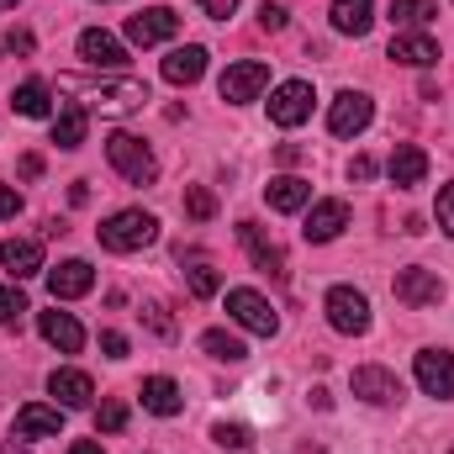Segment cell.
<instances>
[{
  "label": "cell",
  "mask_w": 454,
  "mask_h": 454,
  "mask_svg": "<svg viewBox=\"0 0 454 454\" xmlns=\"http://www.w3.org/2000/svg\"><path fill=\"white\" fill-rule=\"evenodd\" d=\"M59 90H64V96H80L74 106L101 112V116H132V112H143V101H148V85L132 80V74H121V80H80V74H59Z\"/></svg>",
  "instance_id": "obj_1"
},
{
  "label": "cell",
  "mask_w": 454,
  "mask_h": 454,
  "mask_svg": "<svg viewBox=\"0 0 454 454\" xmlns=\"http://www.w3.org/2000/svg\"><path fill=\"white\" fill-rule=\"evenodd\" d=\"M153 238H159V217L143 212V207L112 212V217L101 223V248H112V254H137V248H148Z\"/></svg>",
  "instance_id": "obj_2"
},
{
  "label": "cell",
  "mask_w": 454,
  "mask_h": 454,
  "mask_svg": "<svg viewBox=\"0 0 454 454\" xmlns=\"http://www.w3.org/2000/svg\"><path fill=\"white\" fill-rule=\"evenodd\" d=\"M106 159H112L116 175L132 180V185H153V180H159L153 148H148L143 137H132V132H112V137H106Z\"/></svg>",
  "instance_id": "obj_3"
},
{
  "label": "cell",
  "mask_w": 454,
  "mask_h": 454,
  "mask_svg": "<svg viewBox=\"0 0 454 454\" xmlns=\"http://www.w3.org/2000/svg\"><path fill=\"white\" fill-rule=\"evenodd\" d=\"M227 317H232L238 328L259 333V339H275V333H280V317H275V307H270L259 291H248V286L227 291Z\"/></svg>",
  "instance_id": "obj_4"
},
{
  "label": "cell",
  "mask_w": 454,
  "mask_h": 454,
  "mask_svg": "<svg viewBox=\"0 0 454 454\" xmlns=\"http://www.w3.org/2000/svg\"><path fill=\"white\" fill-rule=\"evenodd\" d=\"M323 312H328V323H333L339 333H348V339L370 333V296L354 291V286H333L328 301H323Z\"/></svg>",
  "instance_id": "obj_5"
},
{
  "label": "cell",
  "mask_w": 454,
  "mask_h": 454,
  "mask_svg": "<svg viewBox=\"0 0 454 454\" xmlns=\"http://www.w3.org/2000/svg\"><path fill=\"white\" fill-rule=\"evenodd\" d=\"M217 90H223L227 106H248V101H259V96L270 90V64H259V59L227 64V74L217 80Z\"/></svg>",
  "instance_id": "obj_6"
},
{
  "label": "cell",
  "mask_w": 454,
  "mask_h": 454,
  "mask_svg": "<svg viewBox=\"0 0 454 454\" xmlns=\"http://www.w3.org/2000/svg\"><path fill=\"white\" fill-rule=\"evenodd\" d=\"M370 121H375V101L364 90H339L333 96V112H328V132L333 137H359Z\"/></svg>",
  "instance_id": "obj_7"
},
{
  "label": "cell",
  "mask_w": 454,
  "mask_h": 454,
  "mask_svg": "<svg viewBox=\"0 0 454 454\" xmlns=\"http://www.w3.org/2000/svg\"><path fill=\"white\" fill-rule=\"evenodd\" d=\"M391 291H396V301L402 307H412V312H423V307H439L444 301V280L434 275V270H396V280H391Z\"/></svg>",
  "instance_id": "obj_8"
},
{
  "label": "cell",
  "mask_w": 454,
  "mask_h": 454,
  "mask_svg": "<svg viewBox=\"0 0 454 454\" xmlns=\"http://www.w3.org/2000/svg\"><path fill=\"white\" fill-rule=\"evenodd\" d=\"M312 85L307 80H286V85H275V96H270V121L275 127H301L307 116H312Z\"/></svg>",
  "instance_id": "obj_9"
},
{
  "label": "cell",
  "mask_w": 454,
  "mask_h": 454,
  "mask_svg": "<svg viewBox=\"0 0 454 454\" xmlns=\"http://www.w3.org/2000/svg\"><path fill=\"white\" fill-rule=\"evenodd\" d=\"M412 370H418V386H423L428 396H439V402L454 396V354L450 348H423Z\"/></svg>",
  "instance_id": "obj_10"
},
{
  "label": "cell",
  "mask_w": 454,
  "mask_h": 454,
  "mask_svg": "<svg viewBox=\"0 0 454 454\" xmlns=\"http://www.w3.org/2000/svg\"><path fill=\"white\" fill-rule=\"evenodd\" d=\"M175 32H180V16H175L169 5H153V11H143V16H127V43H137V48L169 43Z\"/></svg>",
  "instance_id": "obj_11"
},
{
  "label": "cell",
  "mask_w": 454,
  "mask_h": 454,
  "mask_svg": "<svg viewBox=\"0 0 454 454\" xmlns=\"http://www.w3.org/2000/svg\"><path fill=\"white\" fill-rule=\"evenodd\" d=\"M354 396L370 402V407H396L402 402V380L391 370H380V364H359L354 370Z\"/></svg>",
  "instance_id": "obj_12"
},
{
  "label": "cell",
  "mask_w": 454,
  "mask_h": 454,
  "mask_svg": "<svg viewBox=\"0 0 454 454\" xmlns=\"http://www.w3.org/2000/svg\"><path fill=\"white\" fill-rule=\"evenodd\" d=\"M386 175H391L396 191H418V185L428 180V153H423L418 143H396L391 159H386Z\"/></svg>",
  "instance_id": "obj_13"
},
{
  "label": "cell",
  "mask_w": 454,
  "mask_h": 454,
  "mask_svg": "<svg viewBox=\"0 0 454 454\" xmlns=\"http://www.w3.org/2000/svg\"><path fill=\"white\" fill-rule=\"evenodd\" d=\"M238 243L248 248V259H254V270H264V275H286V254H280V243L275 238H264V227L259 223H238Z\"/></svg>",
  "instance_id": "obj_14"
},
{
  "label": "cell",
  "mask_w": 454,
  "mask_h": 454,
  "mask_svg": "<svg viewBox=\"0 0 454 454\" xmlns=\"http://www.w3.org/2000/svg\"><path fill=\"white\" fill-rule=\"evenodd\" d=\"M343 227H348V201L328 196V201H317V207L307 212V227H301V238H307V243H333Z\"/></svg>",
  "instance_id": "obj_15"
},
{
  "label": "cell",
  "mask_w": 454,
  "mask_h": 454,
  "mask_svg": "<svg viewBox=\"0 0 454 454\" xmlns=\"http://www.w3.org/2000/svg\"><path fill=\"white\" fill-rule=\"evenodd\" d=\"M90 286H96V270H90L85 259H64L59 270H48V291H53V301H80Z\"/></svg>",
  "instance_id": "obj_16"
},
{
  "label": "cell",
  "mask_w": 454,
  "mask_h": 454,
  "mask_svg": "<svg viewBox=\"0 0 454 454\" xmlns=\"http://www.w3.org/2000/svg\"><path fill=\"white\" fill-rule=\"evenodd\" d=\"M64 434V407H43V402H27L16 412V439H59Z\"/></svg>",
  "instance_id": "obj_17"
},
{
  "label": "cell",
  "mask_w": 454,
  "mask_h": 454,
  "mask_svg": "<svg viewBox=\"0 0 454 454\" xmlns=\"http://www.w3.org/2000/svg\"><path fill=\"white\" fill-rule=\"evenodd\" d=\"M80 59H85L90 69H121V64H127V48L116 43L112 32L85 27V32H80Z\"/></svg>",
  "instance_id": "obj_18"
},
{
  "label": "cell",
  "mask_w": 454,
  "mask_h": 454,
  "mask_svg": "<svg viewBox=\"0 0 454 454\" xmlns=\"http://www.w3.org/2000/svg\"><path fill=\"white\" fill-rule=\"evenodd\" d=\"M37 333L53 343L59 354H80L85 348V328L74 323V312H37Z\"/></svg>",
  "instance_id": "obj_19"
},
{
  "label": "cell",
  "mask_w": 454,
  "mask_h": 454,
  "mask_svg": "<svg viewBox=\"0 0 454 454\" xmlns=\"http://www.w3.org/2000/svg\"><path fill=\"white\" fill-rule=\"evenodd\" d=\"M391 59L407 64V69H434L439 64V43L428 32H396L391 37Z\"/></svg>",
  "instance_id": "obj_20"
},
{
  "label": "cell",
  "mask_w": 454,
  "mask_h": 454,
  "mask_svg": "<svg viewBox=\"0 0 454 454\" xmlns=\"http://www.w3.org/2000/svg\"><path fill=\"white\" fill-rule=\"evenodd\" d=\"M0 264L11 270V280H32L43 270V243L37 238H5L0 243Z\"/></svg>",
  "instance_id": "obj_21"
},
{
  "label": "cell",
  "mask_w": 454,
  "mask_h": 454,
  "mask_svg": "<svg viewBox=\"0 0 454 454\" xmlns=\"http://www.w3.org/2000/svg\"><path fill=\"white\" fill-rule=\"evenodd\" d=\"M201 74H207V48H201V43L169 48V59H164V80H169V85H196Z\"/></svg>",
  "instance_id": "obj_22"
},
{
  "label": "cell",
  "mask_w": 454,
  "mask_h": 454,
  "mask_svg": "<svg viewBox=\"0 0 454 454\" xmlns=\"http://www.w3.org/2000/svg\"><path fill=\"white\" fill-rule=\"evenodd\" d=\"M48 391L59 396V407H90L96 380H90L85 370H53V375H48Z\"/></svg>",
  "instance_id": "obj_23"
},
{
  "label": "cell",
  "mask_w": 454,
  "mask_h": 454,
  "mask_svg": "<svg viewBox=\"0 0 454 454\" xmlns=\"http://www.w3.org/2000/svg\"><path fill=\"white\" fill-rule=\"evenodd\" d=\"M264 201H270V212H301L312 201V185L301 175H280V180L264 185Z\"/></svg>",
  "instance_id": "obj_24"
},
{
  "label": "cell",
  "mask_w": 454,
  "mask_h": 454,
  "mask_svg": "<svg viewBox=\"0 0 454 454\" xmlns=\"http://www.w3.org/2000/svg\"><path fill=\"white\" fill-rule=\"evenodd\" d=\"M137 396H143V407H148L153 418H175V412L185 407V396H180V386H175L169 375H148Z\"/></svg>",
  "instance_id": "obj_25"
},
{
  "label": "cell",
  "mask_w": 454,
  "mask_h": 454,
  "mask_svg": "<svg viewBox=\"0 0 454 454\" xmlns=\"http://www.w3.org/2000/svg\"><path fill=\"white\" fill-rule=\"evenodd\" d=\"M333 32L343 37H364L370 32V21H375V0H333Z\"/></svg>",
  "instance_id": "obj_26"
},
{
  "label": "cell",
  "mask_w": 454,
  "mask_h": 454,
  "mask_svg": "<svg viewBox=\"0 0 454 454\" xmlns=\"http://www.w3.org/2000/svg\"><path fill=\"white\" fill-rule=\"evenodd\" d=\"M85 132H90V112L85 106H64V112L53 116V143L59 148H80Z\"/></svg>",
  "instance_id": "obj_27"
},
{
  "label": "cell",
  "mask_w": 454,
  "mask_h": 454,
  "mask_svg": "<svg viewBox=\"0 0 454 454\" xmlns=\"http://www.w3.org/2000/svg\"><path fill=\"white\" fill-rule=\"evenodd\" d=\"M434 16H439L434 0H391V21H396L402 32H423Z\"/></svg>",
  "instance_id": "obj_28"
},
{
  "label": "cell",
  "mask_w": 454,
  "mask_h": 454,
  "mask_svg": "<svg viewBox=\"0 0 454 454\" xmlns=\"http://www.w3.org/2000/svg\"><path fill=\"white\" fill-rule=\"evenodd\" d=\"M201 348H207L212 359H223V364H243V359H248L243 339H238V333H227V328H207V333H201Z\"/></svg>",
  "instance_id": "obj_29"
},
{
  "label": "cell",
  "mask_w": 454,
  "mask_h": 454,
  "mask_svg": "<svg viewBox=\"0 0 454 454\" xmlns=\"http://www.w3.org/2000/svg\"><path fill=\"white\" fill-rule=\"evenodd\" d=\"M11 106H16L21 116H48L53 101H48V85H43V80H27V85L11 90Z\"/></svg>",
  "instance_id": "obj_30"
},
{
  "label": "cell",
  "mask_w": 454,
  "mask_h": 454,
  "mask_svg": "<svg viewBox=\"0 0 454 454\" xmlns=\"http://www.w3.org/2000/svg\"><path fill=\"white\" fill-rule=\"evenodd\" d=\"M185 286H191V296H201V301H207V296H217V291H223V275H217L212 264H191V270H185Z\"/></svg>",
  "instance_id": "obj_31"
},
{
  "label": "cell",
  "mask_w": 454,
  "mask_h": 454,
  "mask_svg": "<svg viewBox=\"0 0 454 454\" xmlns=\"http://www.w3.org/2000/svg\"><path fill=\"white\" fill-rule=\"evenodd\" d=\"M185 212H191L196 223H212V217H217V196H212L207 185H191V191H185Z\"/></svg>",
  "instance_id": "obj_32"
},
{
  "label": "cell",
  "mask_w": 454,
  "mask_h": 454,
  "mask_svg": "<svg viewBox=\"0 0 454 454\" xmlns=\"http://www.w3.org/2000/svg\"><path fill=\"white\" fill-rule=\"evenodd\" d=\"M27 317V296L16 291V286H0V328H11V323H21Z\"/></svg>",
  "instance_id": "obj_33"
},
{
  "label": "cell",
  "mask_w": 454,
  "mask_h": 454,
  "mask_svg": "<svg viewBox=\"0 0 454 454\" xmlns=\"http://www.w3.org/2000/svg\"><path fill=\"white\" fill-rule=\"evenodd\" d=\"M96 428H101V434H121V428H127V402H101Z\"/></svg>",
  "instance_id": "obj_34"
},
{
  "label": "cell",
  "mask_w": 454,
  "mask_h": 454,
  "mask_svg": "<svg viewBox=\"0 0 454 454\" xmlns=\"http://www.w3.org/2000/svg\"><path fill=\"white\" fill-rule=\"evenodd\" d=\"M212 439H217L223 450H248V444H254L243 423H217V428H212Z\"/></svg>",
  "instance_id": "obj_35"
},
{
  "label": "cell",
  "mask_w": 454,
  "mask_h": 454,
  "mask_svg": "<svg viewBox=\"0 0 454 454\" xmlns=\"http://www.w3.org/2000/svg\"><path fill=\"white\" fill-rule=\"evenodd\" d=\"M259 27H264V32H280V27H286V5L264 0V5H259Z\"/></svg>",
  "instance_id": "obj_36"
},
{
  "label": "cell",
  "mask_w": 454,
  "mask_h": 454,
  "mask_svg": "<svg viewBox=\"0 0 454 454\" xmlns=\"http://www.w3.org/2000/svg\"><path fill=\"white\" fill-rule=\"evenodd\" d=\"M439 227L454 238V185H444V191H439Z\"/></svg>",
  "instance_id": "obj_37"
},
{
  "label": "cell",
  "mask_w": 454,
  "mask_h": 454,
  "mask_svg": "<svg viewBox=\"0 0 454 454\" xmlns=\"http://www.w3.org/2000/svg\"><path fill=\"white\" fill-rule=\"evenodd\" d=\"M143 317H148V328H153V333H159V339H175V323H169V317H164V307H148V312H143Z\"/></svg>",
  "instance_id": "obj_38"
},
{
  "label": "cell",
  "mask_w": 454,
  "mask_h": 454,
  "mask_svg": "<svg viewBox=\"0 0 454 454\" xmlns=\"http://www.w3.org/2000/svg\"><path fill=\"white\" fill-rule=\"evenodd\" d=\"M5 48H11V53H32V32L11 27V32H5Z\"/></svg>",
  "instance_id": "obj_39"
},
{
  "label": "cell",
  "mask_w": 454,
  "mask_h": 454,
  "mask_svg": "<svg viewBox=\"0 0 454 454\" xmlns=\"http://www.w3.org/2000/svg\"><path fill=\"white\" fill-rule=\"evenodd\" d=\"M16 212H21V196H16L11 185H0V223H5V217H16Z\"/></svg>",
  "instance_id": "obj_40"
},
{
  "label": "cell",
  "mask_w": 454,
  "mask_h": 454,
  "mask_svg": "<svg viewBox=\"0 0 454 454\" xmlns=\"http://www.w3.org/2000/svg\"><path fill=\"white\" fill-rule=\"evenodd\" d=\"M201 11H207V16H217V21H227V16L238 11V0H201Z\"/></svg>",
  "instance_id": "obj_41"
},
{
  "label": "cell",
  "mask_w": 454,
  "mask_h": 454,
  "mask_svg": "<svg viewBox=\"0 0 454 454\" xmlns=\"http://www.w3.org/2000/svg\"><path fill=\"white\" fill-rule=\"evenodd\" d=\"M101 348H106L112 359H127V339H121V333H101Z\"/></svg>",
  "instance_id": "obj_42"
},
{
  "label": "cell",
  "mask_w": 454,
  "mask_h": 454,
  "mask_svg": "<svg viewBox=\"0 0 454 454\" xmlns=\"http://www.w3.org/2000/svg\"><path fill=\"white\" fill-rule=\"evenodd\" d=\"M370 175H375V159H364V153H359V159L348 164V180H370Z\"/></svg>",
  "instance_id": "obj_43"
},
{
  "label": "cell",
  "mask_w": 454,
  "mask_h": 454,
  "mask_svg": "<svg viewBox=\"0 0 454 454\" xmlns=\"http://www.w3.org/2000/svg\"><path fill=\"white\" fill-rule=\"evenodd\" d=\"M21 175H27V180H37V175H43V159H37V153H27V159H21Z\"/></svg>",
  "instance_id": "obj_44"
},
{
  "label": "cell",
  "mask_w": 454,
  "mask_h": 454,
  "mask_svg": "<svg viewBox=\"0 0 454 454\" xmlns=\"http://www.w3.org/2000/svg\"><path fill=\"white\" fill-rule=\"evenodd\" d=\"M69 454H106V450H101L96 439H74V444H69Z\"/></svg>",
  "instance_id": "obj_45"
},
{
  "label": "cell",
  "mask_w": 454,
  "mask_h": 454,
  "mask_svg": "<svg viewBox=\"0 0 454 454\" xmlns=\"http://www.w3.org/2000/svg\"><path fill=\"white\" fill-rule=\"evenodd\" d=\"M275 159H280V164H296V159H301V148H296V143H280V153H275Z\"/></svg>",
  "instance_id": "obj_46"
},
{
  "label": "cell",
  "mask_w": 454,
  "mask_h": 454,
  "mask_svg": "<svg viewBox=\"0 0 454 454\" xmlns=\"http://www.w3.org/2000/svg\"><path fill=\"white\" fill-rule=\"evenodd\" d=\"M0 454H27V450H21V444H16V439H11V444H0Z\"/></svg>",
  "instance_id": "obj_47"
},
{
  "label": "cell",
  "mask_w": 454,
  "mask_h": 454,
  "mask_svg": "<svg viewBox=\"0 0 454 454\" xmlns=\"http://www.w3.org/2000/svg\"><path fill=\"white\" fill-rule=\"evenodd\" d=\"M16 5H21V0H0V11H16Z\"/></svg>",
  "instance_id": "obj_48"
},
{
  "label": "cell",
  "mask_w": 454,
  "mask_h": 454,
  "mask_svg": "<svg viewBox=\"0 0 454 454\" xmlns=\"http://www.w3.org/2000/svg\"><path fill=\"white\" fill-rule=\"evenodd\" d=\"M450 454H454V450H450Z\"/></svg>",
  "instance_id": "obj_49"
}]
</instances>
